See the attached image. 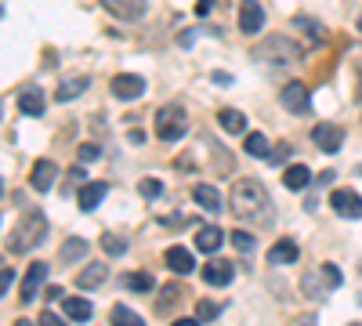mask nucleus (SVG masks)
I'll return each mask as SVG.
<instances>
[{
	"mask_svg": "<svg viewBox=\"0 0 362 326\" xmlns=\"http://www.w3.org/2000/svg\"><path fill=\"white\" fill-rule=\"evenodd\" d=\"M268 206H272V199H268V192H264V185L257 182V177H239V182L232 185V192H228V211L239 221L268 225L272 221Z\"/></svg>",
	"mask_w": 362,
	"mask_h": 326,
	"instance_id": "1",
	"label": "nucleus"
},
{
	"mask_svg": "<svg viewBox=\"0 0 362 326\" xmlns=\"http://www.w3.org/2000/svg\"><path fill=\"white\" fill-rule=\"evenodd\" d=\"M44 240H47V218H44V211H25L22 221L8 232V250L11 254H29V250H37Z\"/></svg>",
	"mask_w": 362,
	"mask_h": 326,
	"instance_id": "2",
	"label": "nucleus"
},
{
	"mask_svg": "<svg viewBox=\"0 0 362 326\" xmlns=\"http://www.w3.org/2000/svg\"><path fill=\"white\" fill-rule=\"evenodd\" d=\"M189 134V112L181 105H163L156 109V138L160 141H181Z\"/></svg>",
	"mask_w": 362,
	"mask_h": 326,
	"instance_id": "3",
	"label": "nucleus"
},
{
	"mask_svg": "<svg viewBox=\"0 0 362 326\" xmlns=\"http://www.w3.org/2000/svg\"><path fill=\"white\" fill-rule=\"evenodd\" d=\"M254 58L257 62H268V66H293L300 58V47L290 44L286 37H268L264 44L254 47Z\"/></svg>",
	"mask_w": 362,
	"mask_h": 326,
	"instance_id": "4",
	"label": "nucleus"
},
{
	"mask_svg": "<svg viewBox=\"0 0 362 326\" xmlns=\"http://www.w3.org/2000/svg\"><path fill=\"white\" fill-rule=\"evenodd\" d=\"M279 102H283V109L286 112H297V116H305L308 109H312V91L300 80H293V83H286L283 91H279Z\"/></svg>",
	"mask_w": 362,
	"mask_h": 326,
	"instance_id": "5",
	"label": "nucleus"
},
{
	"mask_svg": "<svg viewBox=\"0 0 362 326\" xmlns=\"http://www.w3.org/2000/svg\"><path fill=\"white\" fill-rule=\"evenodd\" d=\"M329 206H334V214H341L348 221L362 218V196L355 189H334L329 192Z\"/></svg>",
	"mask_w": 362,
	"mask_h": 326,
	"instance_id": "6",
	"label": "nucleus"
},
{
	"mask_svg": "<svg viewBox=\"0 0 362 326\" xmlns=\"http://www.w3.org/2000/svg\"><path fill=\"white\" fill-rule=\"evenodd\" d=\"M47 269H51V264H44V261H33V264L25 269L22 293H18L22 305H33V301H37V293H40V286H44V279H47Z\"/></svg>",
	"mask_w": 362,
	"mask_h": 326,
	"instance_id": "7",
	"label": "nucleus"
},
{
	"mask_svg": "<svg viewBox=\"0 0 362 326\" xmlns=\"http://www.w3.org/2000/svg\"><path fill=\"white\" fill-rule=\"evenodd\" d=\"M109 91H112L119 102H131V98H141V95H145V80L134 76V73H119V76H112Z\"/></svg>",
	"mask_w": 362,
	"mask_h": 326,
	"instance_id": "8",
	"label": "nucleus"
},
{
	"mask_svg": "<svg viewBox=\"0 0 362 326\" xmlns=\"http://www.w3.org/2000/svg\"><path fill=\"white\" fill-rule=\"evenodd\" d=\"M312 141L319 145L322 153H337L344 145V127H337V124H315L312 127Z\"/></svg>",
	"mask_w": 362,
	"mask_h": 326,
	"instance_id": "9",
	"label": "nucleus"
},
{
	"mask_svg": "<svg viewBox=\"0 0 362 326\" xmlns=\"http://www.w3.org/2000/svg\"><path fill=\"white\" fill-rule=\"evenodd\" d=\"M102 8L112 15V18H124V22H138L145 15V0H102Z\"/></svg>",
	"mask_w": 362,
	"mask_h": 326,
	"instance_id": "10",
	"label": "nucleus"
},
{
	"mask_svg": "<svg viewBox=\"0 0 362 326\" xmlns=\"http://www.w3.org/2000/svg\"><path fill=\"white\" fill-rule=\"evenodd\" d=\"M163 261H167V269L170 272H177V276H189L192 269H196V257H192V250L189 247H167V254H163Z\"/></svg>",
	"mask_w": 362,
	"mask_h": 326,
	"instance_id": "11",
	"label": "nucleus"
},
{
	"mask_svg": "<svg viewBox=\"0 0 362 326\" xmlns=\"http://www.w3.org/2000/svg\"><path fill=\"white\" fill-rule=\"evenodd\" d=\"M54 177H58V167L51 160H37L33 170H29V185H33L37 192H51L54 189Z\"/></svg>",
	"mask_w": 362,
	"mask_h": 326,
	"instance_id": "12",
	"label": "nucleus"
},
{
	"mask_svg": "<svg viewBox=\"0 0 362 326\" xmlns=\"http://www.w3.org/2000/svg\"><path fill=\"white\" fill-rule=\"evenodd\" d=\"M203 279L210 283V286H228L232 279H235V264L232 261H210V264H203Z\"/></svg>",
	"mask_w": 362,
	"mask_h": 326,
	"instance_id": "13",
	"label": "nucleus"
},
{
	"mask_svg": "<svg viewBox=\"0 0 362 326\" xmlns=\"http://www.w3.org/2000/svg\"><path fill=\"white\" fill-rule=\"evenodd\" d=\"M261 25H264V11L257 0H243V11H239V29L243 33H261Z\"/></svg>",
	"mask_w": 362,
	"mask_h": 326,
	"instance_id": "14",
	"label": "nucleus"
},
{
	"mask_svg": "<svg viewBox=\"0 0 362 326\" xmlns=\"http://www.w3.org/2000/svg\"><path fill=\"white\" fill-rule=\"evenodd\" d=\"M192 199H196V206H203L206 214H221V192H218L214 185L199 182V185L192 189Z\"/></svg>",
	"mask_w": 362,
	"mask_h": 326,
	"instance_id": "15",
	"label": "nucleus"
},
{
	"mask_svg": "<svg viewBox=\"0 0 362 326\" xmlns=\"http://www.w3.org/2000/svg\"><path fill=\"white\" fill-rule=\"evenodd\" d=\"M105 192H109L105 182H83V185H80V196H76L80 211H95V206L105 199Z\"/></svg>",
	"mask_w": 362,
	"mask_h": 326,
	"instance_id": "16",
	"label": "nucleus"
},
{
	"mask_svg": "<svg viewBox=\"0 0 362 326\" xmlns=\"http://www.w3.org/2000/svg\"><path fill=\"white\" fill-rule=\"evenodd\" d=\"M225 240H228V232H221V228H214V225H206V228H199V235H196V250L218 254Z\"/></svg>",
	"mask_w": 362,
	"mask_h": 326,
	"instance_id": "17",
	"label": "nucleus"
},
{
	"mask_svg": "<svg viewBox=\"0 0 362 326\" xmlns=\"http://www.w3.org/2000/svg\"><path fill=\"white\" fill-rule=\"evenodd\" d=\"M297 257H300V250L293 240H276L268 250V264H297Z\"/></svg>",
	"mask_w": 362,
	"mask_h": 326,
	"instance_id": "18",
	"label": "nucleus"
},
{
	"mask_svg": "<svg viewBox=\"0 0 362 326\" xmlns=\"http://www.w3.org/2000/svg\"><path fill=\"white\" fill-rule=\"evenodd\" d=\"M283 185H286L290 192L308 189V185H312V170H308L305 163H293V167H286V170H283Z\"/></svg>",
	"mask_w": 362,
	"mask_h": 326,
	"instance_id": "19",
	"label": "nucleus"
},
{
	"mask_svg": "<svg viewBox=\"0 0 362 326\" xmlns=\"http://www.w3.org/2000/svg\"><path fill=\"white\" fill-rule=\"evenodd\" d=\"M62 312H66L73 322H87L90 315H95V305H90L87 298H66V301H62Z\"/></svg>",
	"mask_w": 362,
	"mask_h": 326,
	"instance_id": "20",
	"label": "nucleus"
},
{
	"mask_svg": "<svg viewBox=\"0 0 362 326\" xmlns=\"http://www.w3.org/2000/svg\"><path fill=\"white\" fill-rule=\"evenodd\" d=\"M218 124H221V131H228V134H247V116L239 112V109H221V112H218Z\"/></svg>",
	"mask_w": 362,
	"mask_h": 326,
	"instance_id": "21",
	"label": "nucleus"
},
{
	"mask_svg": "<svg viewBox=\"0 0 362 326\" xmlns=\"http://www.w3.org/2000/svg\"><path fill=\"white\" fill-rule=\"evenodd\" d=\"M87 76H73V80H62L58 83V91H54V102H73L76 95H83L87 91Z\"/></svg>",
	"mask_w": 362,
	"mask_h": 326,
	"instance_id": "22",
	"label": "nucleus"
},
{
	"mask_svg": "<svg viewBox=\"0 0 362 326\" xmlns=\"http://www.w3.org/2000/svg\"><path fill=\"white\" fill-rule=\"evenodd\" d=\"M105 276H109L105 264H87V269L76 276V286H80V290H95V286L105 283Z\"/></svg>",
	"mask_w": 362,
	"mask_h": 326,
	"instance_id": "23",
	"label": "nucleus"
},
{
	"mask_svg": "<svg viewBox=\"0 0 362 326\" xmlns=\"http://www.w3.org/2000/svg\"><path fill=\"white\" fill-rule=\"evenodd\" d=\"M18 109H22L25 116H44L47 105H44V95H40V91H22V95H18Z\"/></svg>",
	"mask_w": 362,
	"mask_h": 326,
	"instance_id": "24",
	"label": "nucleus"
},
{
	"mask_svg": "<svg viewBox=\"0 0 362 326\" xmlns=\"http://www.w3.org/2000/svg\"><path fill=\"white\" fill-rule=\"evenodd\" d=\"M181 293H185V290H181L177 283H170V286H163V298H156V315H167L177 301H181Z\"/></svg>",
	"mask_w": 362,
	"mask_h": 326,
	"instance_id": "25",
	"label": "nucleus"
},
{
	"mask_svg": "<svg viewBox=\"0 0 362 326\" xmlns=\"http://www.w3.org/2000/svg\"><path fill=\"white\" fill-rule=\"evenodd\" d=\"M247 153L257 156V160H268V138H264L261 131H250V134H247Z\"/></svg>",
	"mask_w": 362,
	"mask_h": 326,
	"instance_id": "26",
	"label": "nucleus"
},
{
	"mask_svg": "<svg viewBox=\"0 0 362 326\" xmlns=\"http://www.w3.org/2000/svg\"><path fill=\"white\" fill-rule=\"evenodd\" d=\"M124 283H127V290H134V293H148V290L156 286V279L148 276V272H131Z\"/></svg>",
	"mask_w": 362,
	"mask_h": 326,
	"instance_id": "27",
	"label": "nucleus"
},
{
	"mask_svg": "<svg viewBox=\"0 0 362 326\" xmlns=\"http://www.w3.org/2000/svg\"><path fill=\"white\" fill-rule=\"evenodd\" d=\"M112 322L116 326H141V315L131 312L127 305H112Z\"/></svg>",
	"mask_w": 362,
	"mask_h": 326,
	"instance_id": "28",
	"label": "nucleus"
},
{
	"mask_svg": "<svg viewBox=\"0 0 362 326\" xmlns=\"http://www.w3.org/2000/svg\"><path fill=\"white\" fill-rule=\"evenodd\" d=\"M228 240H232V247H235V250H243V254H250V250L257 247V240H254L250 232H243V228H235V232H228Z\"/></svg>",
	"mask_w": 362,
	"mask_h": 326,
	"instance_id": "29",
	"label": "nucleus"
},
{
	"mask_svg": "<svg viewBox=\"0 0 362 326\" xmlns=\"http://www.w3.org/2000/svg\"><path fill=\"white\" fill-rule=\"evenodd\" d=\"M87 254V243L83 240H66L62 243V261H80Z\"/></svg>",
	"mask_w": 362,
	"mask_h": 326,
	"instance_id": "30",
	"label": "nucleus"
},
{
	"mask_svg": "<svg viewBox=\"0 0 362 326\" xmlns=\"http://www.w3.org/2000/svg\"><path fill=\"white\" fill-rule=\"evenodd\" d=\"M293 25L305 29L312 44H322V25H319V22H312V18H293Z\"/></svg>",
	"mask_w": 362,
	"mask_h": 326,
	"instance_id": "31",
	"label": "nucleus"
},
{
	"mask_svg": "<svg viewBox=\"0 0 362 326\" xmlns=\"http://www.w3.org/2000/svg\"><path fill=\"white\" fill-rule=\"evenodd\" d=\"M221 315V305H214V301H199L196 305V319L199 322H210V319H218Z\"/></svg>",
	"mask_w": 362,
	"mask_h": 326,
	"instance_id": "32",
	"label": "nucleus"
},
{
	"mask_svg": "<svg viewBox=\"0 0 362 326\" xmlns=\"http://www.w3.org/2000/svg\"><path fill=\"white\" fill-rule=\"evenodd\" d=\"M102 247H105L109 257H119L127 250V240H119V235H102Z\"/></svg>",
	"mask_w": 362,
	"mask_h": 326,
	"instance_id": "33",
	"label": "nucleus"
},
{
	"mask_svg": "<svg viewBox=\"0 0 362 326\" xmlns=\"http://www.w3.org/2000/svg\"><path fill=\"white\" fill-rule=\"evenodd\" d=\"M138 192H141V196H145V199H156V196H160V192H163V185H160V182H156V177H145V182H141V185H138Z\"/></svg>",
	"mask_w": 362,
	"mask_h": 326,
	"instance_id": "34",
	"label": "nucleus"
},
{
	"mask_svg": "<svg viewBox=\"0 0 362 326\" xmlns=\"http://www.w3.org/2000/svg\"><path fill=\"white\" fill-rule=\"evenodd\" d=\"M98 156H102V149H98L95 141H83V145H80V160H83V163H95Z\"/></svg>",
	"mask_w": 362,
	"mask_h": 326,
	"instance_id": "35",
	"label": "nucleus"
},
{
	"mask_svg": "<svg viewBox=\"0 0 362 326\" xmlns=\"http://www.w3.org/2000/svg\"><path fill=\"white\" fill-rule=\"evenodd\" d=\"M322 276H326V283H329V286H341V279H344L337 264H322Z\"/></svg>",
	"mask_w": 362,
	"mask_h": 326,
	"instance_id": "36",
	"label": "nucleus"
},
{
	"mask_svg": "<svg viewBox=\"0 0 362 326\" xmlns=\"http://www.w3.org/2000/svg\"><path fill=\"white\" fill-rule=\"evenodd\" d=\"M290 156H293V145H279L276 153H268V160H272V163H286Z\"/></svg>",
	"mask_w": 362,
	"mask_h": 326,
	"instance_id": "37",
	"label": "nucleus"
},
{
	"mask_svg": "<svg viewBox=\"0 0 362 326\" xmlns=\"http://www.w3.org/2000/svg\"><path fill=\"white\" fill-rule=\"evenodd\" d=\"M11 283H15V272H11V264H4V276H0V293H11Z\"/></svg>",
	"mask_w": 362,
	"mask_h": 326,
	"instance_id": "38",
	"label": "nucleus"
},
{
	"mask_svg": "<svg viewBox=\"0 0 362 326\" xmlns=\"http://www.w3.org/2000/svg\"><path fill=\"white\" fill-rule=\"evenodd\" d=\"M210 8H214V0H196V15H210Z\"/></svg>",
	"mask_w": 362,
	"mask_h": 326,
	"instance_id": "39",
	"label": "nucleus"
},
{
	"mask_svg": "<svg viewBox=\"0 0 362 326\" xmlns=\"http://www.w3.org/2000/svg\"><path fill=\"white\" fill-rule=\"evenodd\" d=\"M192 40H196L192 29H185V33H177V44H181V47H192Z\"/></svg>",
	"mask_w": 362,
	"mask_h": 326,
	"instance_id": "40",
	"label": "nucleus"
},
{
	"mask_svg": "<svg viewBox=\"0 0 362 326\" xmlns=\"http://www.w3.org/2000/svg\"><path fill=\"white\" fill-rule=\"evenodd\" d=\"M44 298H47V301H62V286H47Z\"/></svg>",
	"mask_w": 362,
	"mask_h": 326,
	"instance_id": "41",
	"label": "nucleus"
},
{
	"mask_svg": "<svg viewBox=\"0 0 362 326\" xmlns=\"http://www.w3.org/2000/svg\"><path fill=\"white\" fill-rule=\"evenodd\" d=\"M127 138H131L134 145H141V141H145V131H138V127H131V131H127Z\"/></svg>",
	"mask_w": 362,
	"mask_h": 326,
	"instance_id": "42",
	"label": "nucleus"
},
{
	"mask_svg": "<svg viewBox=\"0 0 362 326\" xmlns=\"http://www.w3.org/2000/svg\"><path fill=\"white\" fill-rule=\"evenodd\" d=\"M315 182H319V185H329V182H334V170H322V174L315 177Z\"/></svg>",
	"mask_w": 362,
	"mask_h": 326,
	"instance_id": "43",
	"label": "nucleus"
},
{
	"mask_svg": "<svg viewBox=\"0 0 362 326\" xmlns=\"http://www.w3.org/2000/svg\"><path fill=\"white\" fill-rule=\"evenodd\" d=\"M69 177H73V182H83L87 170H83V167H73V170H69Z\"/></svg>",
	"mask_w": 362,
	"mask_h": 326,
	"instance_id": "44",
	"label": "nucleus"
},
{
	"mask_svg": "<svg viewBox=\"0 0 362 326\" xmlns=\"http://www.w3.org/2000/svg\"><path fill=\"white\" fill-rule=\"evenodd\" d=\"M40 322H47V326H58V315H54V312H44V315H40Z\"/></svg>",
	"mask_w": 362,
	"mask_h": 326,
	"instance_id": "45",
	"label": "nucleus"
},
{
	"mask_svg": "<svg viewBox=\"0 0 362 326\" xmlns=\"http://www.w3.org/2000/svg\"><path fill=\"white\" fill-rule=\"evenodd\" d=\"M358 33H362V15H358Z\"/></svg>",
	"mask_w": 362,
	"mask_h": 326,
	"instance_id": "46",
	"label": "nucleus"
}]
</instances>
